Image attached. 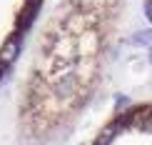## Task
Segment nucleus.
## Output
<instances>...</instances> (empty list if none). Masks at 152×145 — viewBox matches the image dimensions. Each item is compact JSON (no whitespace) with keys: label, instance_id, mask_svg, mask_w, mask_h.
Returning a JSON list of instances; mask_svg holds the SVG:
<instances>
[{"label":"nucleus","instance_id":"f257e3e1","mask_svg":"<svg viewBox=\"0 0 152 145\" xmlns=\"http://www.w3.org/2000/svg\"><path fill=\"white\" fill-rule=\"evenodd\" d=\"M45 0H0V83L12 68Z\"/></svg>","mask_w":152,"mask_h":145},{"label":"nucleus","instance_id":"f03ea898","mask_svg":"<svg viewBox=\"0 0 152 145\" xmlns=\"http://www.w3.org/2000/svg\"><path fill=\"white\" fill-rule=\"evenodd\" d=\"M90 145H152V100L117 110L95 133Z\"/></svg>","mask_w":152,"mask_h":145},{"label":"nucleus","instance_id":"7ed1b4c3","mask_svg":"<svg viewBox=\"0 0 152 145\" xmlns=\"http://www.w3.org/2000/svg\"><path fill=\"white\" fill-rule=\"evenodd\" d=\"M150 8H152V0H150Z\"/></svg>","mask_w":152,"mask_h":145}]
</instances>
